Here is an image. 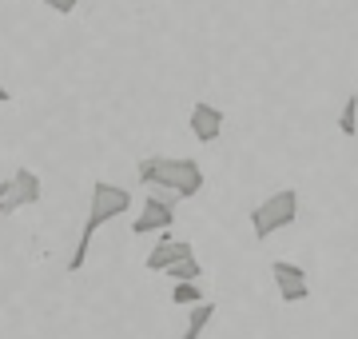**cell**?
Here are the masks:
<instances>
[{
	"label": "cell",
	"instance_id": "1",
	"mask_svg": "<svg viewBox=\"0 0 358 339\" xmlns=\"http://www.w3.org/2000/svg\"><path fill=\"white\" fill-rule=\"evenodd\" d=\"M143 188H167V192H176V196L192 200L203 192V168H199V160H183V156H152V160H140V168H136Z\"/></svg>",
	"mask_w": 358,
	"mask_h": 339
},
{
	"label": "cell",
	"instance_id": "2",
	"mask_svg": "<svg viewBox=\"0 0 358 339\" xmlns=\"http://www.w3.org/2000/svg\"><path fill=\"white\" fill-rule=\"evenodd\" d=\"M294 220H299V192L294 188H279L263 204L251 208V232H255L259 244L271 240L275 232H282V228H291Z\"/></svg>",
	"mask_w": 358,
	"mask_h": 339
},
{
	"label": "cell",
	"instance_id": "3",
	"mask_svg": "<svg viewBox=\"0 0 358 339\" xmlns=\"http://www.w3.org/2000/svg\"><path fill=\"white\" fill-rule=\"evenodd\" d=\"M128 208H131V192H128V188H120V184H112V180H96V184H92V208H88L84 228L100 232L103 223L120 220Z\"/></svg>",
	"mask_w": 358,
	"mask_h": 339
},
{
	"label": "cell",
	"instance_id": "4",
	"mask_svg": "<svg viewBox=\"0 0 358 339\" xmlns=\"http://www.w3.org/2000/svg\"><path fill=\"white\" fill-rule=\"evenodd\" d=\"M176 192H167V188H148V200H143V212L140 220L131 223V232L136 235H155V232H167L171 223H176V208H179Z\"/></svg>",
	"mask_w": 358,
	"mask_h": 339
},
{
	"label": "cell",
	"instance_id": "5",
	"mask_svg": "<svg viewBox=\"0 0 358 339\" xmlns=\"http://www.w3.org/2000/svg\"><path fill=\"white\" fill-rule=\"evenodd\" d=\"M8 180H13V192L0 204V220H8V216L20 212V208H32V204H40V196H44V184H40V176L32 168H16Z\"/></svg>",
	"mask_w": 358,
	"mask_h": 339
},
{
	"label": "cell",
	"instance_id": "6",
	"mask_svg": "<svg viewBox=\"0 0 358 339\" xmlns=\"http://www.w3.org/2000/svg\"><path fill=\"white\" fill-rule=\"evenodd\" d=\"M271 275H275V287H279L282 303H303L310 296V284H307V272L299 263H287V260H275L271 263Z\"/></svg>",
	"mask_w": 358,
	"mask_h": 339
},
{
	"label": "cell",
	"instance_id": "7",
	"mask_svg": "<svg viewBox=\"0 0 358 339\" xmlns=\"http://www.w3.org/2000/svg\"><path fill=\"white\" fill-rule=\"evenodd\" d=\"M223 108L207 104V100H199V104H192V116H187V128H192V136L199 144H215L219 132H223Z\"/></svg>",
	"mask_w": 358,
	"mask_h": 339
},
{
	"label": "cell",
	"instance_id": "8",
	"mask_svg": "<svg viewBox=\"0 0 358 339\" xmlns=\"http://www.w3.org/2000/svg\"><path fill=\"white\" fill-rule=\"evenodd\" d=\"M187 256H195L192 240H171V235H159V240H155V248L148 251L143 268H148V272H167L171 263L187 260Z\"/></svg>",
	"mask_w": 358,
	"mask_h": 339
},
{
	"label": "cell",
	"instance_id": "9",
	"mask_svg": "<svg viewBox=\"0 0 358 339\" xmlns=\"http://www.w3.org/2000/svg\"><path fill=\"white\" fill-rule=\"evenodd\" d=\"M215 319V303L203 300V303H195L192 312H187V327H183V339H203L207 324Z\"/></svg>",
	"mask_w": 358,
	"mask_h": 339
},
{
	"label": "cell",
	"instance_id": "10",
	"mask_svg": "<svg viewBox=\"0 0 358 339\" xmlns=\"http://www.w3.org/2000/svg\"><path fill=\"white\" fill-rule=\"evenodd\" d=\"M164 275H171L176 284H199L203 279V263L195 260V256H187V260H179V263H171Z\"/></svg>",
	"mask_w": 358,
	"mask_h": 339
},
{
	"label": "cell",
	"instance_id": "11",
	"mask_svg": "<svg viewBox=\"0 0 358 339\" xmlns=\"http://www.w3.org/2000/svg\"><path fill=\"white\" fill-rule=\"evenodd\" d=\"M338 132H343V136H358V92L346 96L343 112H338Z\"/></svg>",
	"mask_w": 358,
	"mask_h": 339
},
{
	"label": "cell",
	"instance_id": "12",
	"mask_svg": "<svg viewBox=\"0 0 358 339\" xmlns=\"http://www.w3.org/2000/svg\"><path fill=\"white\" fill-rule=\"evenodd\" d=\"M171 303H179V307H183V303H203V287L199 284H176L171 287Z\"/></svg>",
	"mask_w": 358,
	"mask_h": 339
},
{
	"label": "cell",
	"instance_id": "13",
	"mask_svg": "<svg viewBox=\"0 0 358 339\" xmlns=\"http://www.w3.org/2000/svg\"><path fill=\"white\" fill-rule=\"evenodd\" d=\"M40 4H48L52 13L68 16V13H76V4H80V0H40Z\"/></svg>",
	"mask_w": 358,
	"mask_h": 339
},
{
	"label": "cell",
	"instance_id": "14",
	"mask_svg": "<svg viewBox=\"0 0 358 339\" xmlns=\"http://www.w3.org/2000/svg\"><path fill=\"white\" fill-rule=\"evenodd\" d=\"M8 192H13V180H0V204L8 200Z\"/></svg>",
	"mask_w": 358,
	"mask_h": 339
},
{
	"label": "cell",
	"instance_id": "15",
	"mask_svg": "<svg viewBox=\"0 0 358 339\" xmlns=\"http://www.w3.org/2000/svg\"><path fill=\"white\" fill-rule=\"evenodd\" d=\"M8 100H13V92L4 88V84H0V104H8Z\"/></svg>",
	"mask_w": 358,
	"mask_h": 339
}]
</instances>
